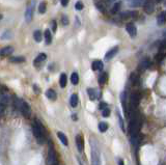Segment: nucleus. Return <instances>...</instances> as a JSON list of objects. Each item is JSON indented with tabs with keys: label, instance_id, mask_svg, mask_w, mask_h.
<instances>
[{
	"label": "nucleus",
	"instance_id": "obj_1",
	"mask_svg": "<svg viewBox=\"0 0 166 165\" xmlns=\"http://www.w3.org/2000/svg\"><path fill=\"white\" fill-rule=\"evenodd\" d=\"M32 132H33L34 137L36 138V140L39 141V143H44L46 140V132H45V128H44L43 124L41 123L40 121L36 119V121L32 123Z\"/></svg>",
	"mask_w": 166,
	"mask_h": 165
},
{
	"label": "nucleus",
	"instance_id": "obj_2",
	"mask_svg": "<svg viewBox=\"0 0 166 165\" xmlns=\"http://www.w3.org/2000/svg\"><path fill=\"white\" fill-rule=\"evenodd\" d=\"M91 144V165H101V156H100V149L95 139H90Z\"/></svg>",
	"mask_w": 166,
	"mask_h": 165
},
{
	"label": "nucleus",
	"instance_id": "obj_3",
	"mask_svg": "<svg viewBox=\"0 0 166 165\" xmlns=\"http://www.w3.org/2000/svg\"><path fill=\"white\" fill-rule=\"evenodd\" d=\"M14 104H15L16 109H18L25 118H29L30 114H31V109H30V106L28 105L26 102H24L23 100L17 98L14 101Z\"/></svg>",
	"mask_w": 166,
	"mask_h": 165
},
{
	"label": "nucleus",
	"instance_id": "obj_4",
	"mask_svg": "<svg viewBox=\"0 0 166 165\" xmlns=\"http://www.w3.org/2000/svg\"><path fill=\"white\" fill-rule=\"evenodd\" d=\"M139 130H140V121L139 118H134L130 121V125H129V133L132 137L138 135Z\"/></svg>",
	"mask_w": 166,
	"mask_h": 165
},
{
	"label": "nucleus",
	"instance_id": "obj_5",
	"mask_svg": "<svg viewBox=\"0 0 166 165\" xmlns=\"http://www.w3.org/2000/svg\"><path fill=\"white\" fill-rule=\"evenodd\" d=\"M33 7H34V0H31L25 10V20L27 23H30L32 21V18H33Z\"/></svg>",
	"mask_w": 166,
	"mask_h": 165
},
{
	"label": "nucleus",
	"instance_id": "obj_6",
	"mask_svg": "<svg viewBox=\"0 0 166 165\" xmlns=\"http://www.w3.org/2000/svg\"><path fill=\"white\" fill-rule=\"evenodd\" d=\"M57 155H56V152L54 149L50 147L49 152H48L47 156V164L48 165H57Z\"/></svg>",
	"mask_w": 166,
	"mask_h": 165
},
{
	"label": "nucleus",
	"instance_id": "obj_7",
	"mask_svg": "<svg viewBox=\"0 0 166 165\" xmlns=\"http://www.w3.org/2000/svg\"><path fill=\"white\" fill-rule=\"evenodd\" d=\"M139 102H140V95L138 92H133L130 97L131 110H134V108H136L139 105Z\"/></svg>",
	"mask_w": 166,
	"mask_h": 165
},
{
	"label": "nucleus",
	"instance_id": "obj_8",
	"mask_svg": "<svg viewBox=\"0 0 166 165\" xmlns=\"http://www.w3.org/2000/svg\"><path fill=\"white\" fill-rule=\"evenodd\" d=\"M143 10L147 15H150L154 13L155 10V4L153 0H145V4H143Z\"/></svg>",
	"mask_w": 166,
	"mask_h": 165
},
{
	"label": "nucleus",
	"instance_id": "obj_9",
	"mask_svg": "<svg viewBox=\"0 0 166 165\" xmlns=\"http://www.w3.org/2000/svg\"><path fill=\"white\" fill-rule=\"evenodd\" d=\"M126 30L129 34H130L131 38H134L136 36L137 34V29H136V26L134 25L133 23H128L126 25Z\"/></svg>",
	"mask_w": 166,
	"mask_h": 165
},
{
	"label": "nucleus",
	"instance_id": "obj_10",
	"mask_svg": "<svg viewBox=\"0 0 166 165\" xmlns=\"http://www.w3.org/2000/svg\"><path fill=\"white\" fill-rule=\"evenodd\" d=\"M76 147H77V149L79 153H82L83 149H84V140H83L82 136L81 135H77L76 136Z\"/></svg>",
	"mask_w": 166,
	"mask_h": 165
},
{
	"label": "nucleus",
	"instance_id": "obj_11",
	"mask_svg": "<svg viewBox=\"0 0 166 165\" xmlns=\"http://www.w3.org/2000/svg\"><path fill=\"white\" fill-rule=\"evenodd\" d=\"M117 52H119V47H113L112 49H110L106 53V55H105V59H106V60L112 59V58L114 57L115 55H116Z\"/></svg>",
	"mask_w": 166,
	"mask_h": 165
},
{
	"label": "nucleus",
	"instance_id": "obj_12",
	"mask_svg": "<svg viewBox=\"0 0 166 165\" xmlns=\"http://www.w3.org/2000/svg\"><path fill=\"white\" fill-rule=\"evenodd\" d=\"M14 52V48L7 46V47H4L2 49H0V56L2 57H5V56H8L10 54H12Z\"/></svg>",
	"mask_w": 166,
	"mask_h": 165
},
{
	"label": "nucleus",
	"instance_id": "obj_13",
	"mask_svg": "<svg viewBox=\"0 0 166 165\" xmlns=\"http://www.w3.org/2000/svg\"><path fill=\"white\" fill-rule=\"evenodd\" d=\"M46 58H47V55H46L45 53H41V54H39L38 57H36V59H34L33 64H34V66H39V64H42V62H43V61H45Z\"/></svg>",
	"mask_w": 166,
	"mask_h": 165
},
{
	"label": "nucleus",
	"instance_id": "obj_14",
	"mask_svg": "<svg viewBox=\"0 0 166 165\" xmlns=\"http://www.w3.org/2000/svg\"><path fill=\"white\" fill-rule=\"evenodd\" d=\"M91 69H93V71L102 70V69H103V62H102L101 60H95V61L93 62V64H91Z\"/></svg>",
	"mask_w": 166,
	"mask_h": 165
},
{
	"label": "nucleus",
	"instance_id": "obj_15",
	"mask_svg": "<svg viewBox=\"0 0 166 165\" xmlns=\"http://www.w3.org/2000/svg\"><path fill=\"white\" fill-rule=\"evenodd\" d=\"M150 59H148V58H145V59L140 62V64H139V70H142V71L146 70V69L150 67Z\"/></svg>",
	"mask_w": 166,
	"mask_h": 165
},
{
	"label": "nucleus",
	"instance_id": "obj_16",
	"mask_svg": "<svg viewBox=\"0 0 166 165\" xmlns=\"http://www.w3.org/2000/svg\"><path fill=\"white\" fill-rule=\"evenodd\" d=\"M10 95L8 94H2L0 95V104L1 105H6L10 102Z\"/></svg>",
	"mask_w": 166,
	"mask_h": 165
},
{
	"label": "nucleus",
	"instance_id": "obj_17",
	"mask_svg": "<svg viewBox=\"0 0 166 165\" xmlns=\"http://www.w3.org/2000/svg\"><path fill=\"white\" fill-rule=\"evenodd\" d=\"M57 137L59 138V140L62 142L63 145H67V144H69V141H67V136H65L64 134L62 133V132H58V133H57Z\"/></svg>",
	"mask_w": 166,
	"mask_h": 165
},
{
	"label": "nucleus",
	"instance_id": "obj_18",
	"mask_svg": "<svg viewBox=\"0 0 166 165\" xmlns=\"http://www.w3.org/2000/svg\"><path fill=\"white\" fill-rule=\"evenodd\" d=\"M46 95H47V98L48 99H50V100H52V101H54V100H56V92H54L53 90H47V92H46Z\"/></svg>",
	"mask_w": 166,
	"mask_h": 165
},
{
	"label": "nucleus",
	"instance_id": "obj_19",
	"mask_svg": "<svg viewBox=\"0 0 166 165\" xmlns=\"http://www.w3.org/2000/svg\"><path fill=\"white\" fill-rule=\"evenodd\" d=\"M78 103H79V99H78V95H72L71 97V106L72 107H77Z\"/></svg>",
	"mask_w": 166,
	"mask_h": 165
},
{
	"label": "nucleus",
	"instance_id": "obj_20",
	"mask_svg": "<svg viewBox=\"0 0 166 165\" xmlns=\"http://www.w3.org/2000/svg\"><path fill=\"white\" fill-rule=\"evenodd\" d=\"M45 40H46V44L49 45L51 44L52 42V36H51V31L49 29H47L45 31Z\"/></svg>",
	"mask_w": 166,
	"mask_h": 165
},
{
	"label": "nucleus",
	"instance_id": "obj_21",
	"mask_svg": "<svg viewBox=\"0 0 166 165\" xmlns=\"http://www.w3.org/2000/svg\"><path fill=\"white\" fill-rule=\"evenodd\" d=\"M67 75H65L64 73H62V75H60V79H59L60 86H62V88H63V87H65V85H67Z\"/></svg>",
	"mask_w": 166,
	"mask_h": 165
},
{
	"label": "nucleus",
	"instance_id": "obj_22",
	"mask_svg": "<svg viewBox=\"0 0 166 165\" xmlns=\"http://www.w3.org/2000/svg\"><path fill=\"white\" fill-rule=\"evenodd\" d=\"M157 23H158L159 25H163V24L165 23V12H162L158 16V18H157Z\"/></svg>",
	"mask_w": 166,
	"mask_h": 165
},
{
	"label": "nucleus",
	"instance_id": "obj_23",
	"mask_svg": "<svg viewBox=\"0 0 166 165\" xmlns=\"http://www.w3.org/2000/svg\"><path fill=\"white\" fill-rule=\"evenodd\" d=\"M71 82L72 84H74V85H76V84H78V82H79V76H78L77 73H73L71 76Z\"/></svg>",
	"mask_w": 166,
	"mask_h": 165
},
{
	"label": "nucleus",
	"instance_id": "obj_24",
	"mask_svg": "<svg viewBox=\"0 0 166 165\" xmlns=\"http://www.w3.org/2000/svg\"><path fill=\"white\" fill-rule=\"evenodd\" d=\"M42 32L40 31V30H36V31L33 32V38H34V40H36V42H38V43H40L41 41H42Z\"/></svg>",
	"mask_w": 166,
	"mask_h": 165
},
{
	"label": "nucleus",
	"instance_id": "obj_25",
	"mask_svg": "<svg viewBox=\"0 0 166 165\" xmlns=\"http://www.w3.org/2000/svg\"><path fill=\"white\" fill-rule=\"evenodd\" d=\"M10 60V62H14V64H20V62L25 61V58L22 57V56H19V57H12Z\"/></svg>",
	"mask_w": 166,
	"mask_h": 165
},
{
	"label": "nucleus",
	"instance_id": "obj_26",
	"mask_svg": "<svg viewBox=\"0 0 166 165\" xmlns=\"http://www.w3.org/2000/svg\"><path fill=\"white\" fill-rule=\"evenodd\" d=\"M142 4V0H131L130 2V5L132 7H138Z\"/></svg>",
	"mask_w": 166,
	"mask_h": 165
},
{
	"label": "nucleus",
	"instance_id": "obj_27",
	"mask_svg": "<svg viewBox=\"0 0 166 165\" xmlns=\"http://www.w3.org/2000/svg\"><path fill=\"white\" fill-rule=\"evenodd\" d=\"M46 10H47V4H46V2H41L40 6H39V13H40V14H44V13H46Z\"/></svg>",
	"mask_w": 166,
	"mask_h": 165
},
{
	"label": "nucleus",
	"instance_id": "obj_28",
	"mask_svg": "<svg viewBox=\"0 0 166 165\" xmlns=\"http://www.w3.org/2000/svg\"><path fill=\"white\" fill-rule=\"evenodd\" d=\"M107 78H108V76H107L106 73H103L102 75H100L99 77V83L100 84H105L107 81Z\"/></svg>",
	"mask_w": 166,
	"mask_h": 165
},
{
	"label": "nucleus",
	"instance_id": "obj_29",
	"mask_svg": "<svg viewBox=\"0 0 166 165\" xmlns=\"http://www.w3.org/2000/svg\"><path fill=\"white\" fill-rule=\"evenodd\" d=\"M121 5H122L121 2H117V3H115L114 5H113V7L111 8V13H112V14H116V13L119 10V8H121Z\"/></svg>",
	"mask_w": 166,
	"mask_h": 165
},
{
	"label": "nucleus",
	"instance_id": "obj_30",
	"mask_svg": "<svg viewBox=\"0 0 166 165\" xmlns=\"http://www.w3.org/2000/svg\"><path fill=\"white\" fill-rule=\"evenodd\" d=\"M107 129H108V125H107L106 123L102 121V123L99 124V130H100V132H106Z\"/></svg>",
	"mask_w": 166,
	"mask_h": 165
},
{
	"label": "nucleus",
	"instance_id": "obj_31",
	"mask_svg": "<svg viewBox=\"0 0 166 165\" xmlns=\"http://www.w3.org/2000/svg\"><path fill=\"white\" fill-rule=\"evenodd\" d=\"M87 92H88V95H89V99L90 100H95L96 98H97V95H96V90H91V88H88L87 90Z\"/></svg>",
	"mask_w": 166,
	"mask_h": 165
},
{
	"label": "nucleus",
	"instance_id": "obj_32",
	"mask_svg": "<svg viewBox=\"0 0 166 165\" xmlns=\"http://www.w3.org/2000/svg\"><path fill=\"white\" fill-rule=\"evenodd\" d=\"M131 80H132V82L133 83H138V81H139V78H138V76L136 75V74H132L131 75Z\"/></svg>",
	"mask_w": 166,
	"mask_h": 165
},
{
	"label": "nucleus",
	"instance_id": "obj_33",
	"mask_svg": "<svg viewBox=\"0 0 166 165\" xmlns=\"http://www.w3.org/2000/svg\"><path fill=\"white\" fill-rule=\"evenodd\" d=\"M109 114H110V109H109L108 107L102 110V115H103L104 118H107V116H109Z\"/></svg>",
	"mask_w": 166,
	"mask_h": 165
},
{
	"label": "nucleus",
	"instance_id": "obj_34",
	"mask_svg": "<svg viewBox=\"0 0 166 165\" xmlns=\"http://www.w3.org/2000/svg\"><path fill=\"white\" fill-rule=\"evenodd\" d=\"M75 8L77 10H81L82 8H83V3L81 1H78V2H76V4H75Z\"/></svg>",
	"mask_w": 166,
	"mask_h": 165
},
{
	"label": "nucleus",
	"instance_id": "obj_35",
	"mask_svg": "<svg viewBox=\"0 0 166 165\" xmlns=\"http://www.w3.org/2000/svg\"><path fill=\"white\" fill-rule=\"evenodd\" d=\"M117 116H119V126H121V128H122V130L123 131H124V123H123V119H122L121 118V114L117 112Z\"/></svg>",
	"mask_w": 166,
	"mask_h": 165
},
{
	"label": "nucleus",
	"instance_id": "obj_36",
	"mask_svg": "<svg viewBox=\"0 0 166 165\" xmlns=\"http://www.w3.org/2000/svg\"><path fill=\"white\" fill-rule=\"evenodd\" d=\"M62 24H63V25H67V24H69V19H67V17L65 16V15H63V16H62Z\"/></svg>",
	"mask_w": 166,
	"mask_h": 165
},
{
	"label": "nucleus",
	"instance_id": "obj_37",
	"mask_svg": "<svg viewBox=\"0 0 166 165\" xmlns=\"http://www.w3.org/2000/svg\"><path fill=\"white\" fill-rule=\"evenodd\" d=\"M156 58H157V60H162L163 58H164V54H163V53H159L158 55L156 56Z\"/></svg>",
	"mask_w": 166,
	"mask_h": 165
},
{
	"label": "nucleus",
	"instance_id": "obj_38",
	"mask_svg": "<svg viewBox=\"0 0 166 165\" xmlns=\"http://www.w3.org/2000/svg\"><path fill=\"white\" fill-rule=\"evenodd\" d=\"M97 6H98V10H101V12H104V5H103V4L98 3V4H97Z\"/></svg>",
	"mask_w": 166,
	"mask_h": 165
},
{
	"label": "nucleus",
	"instance_id": "obj_39",
	"mask_svg": "<svg viewBox=\"0 0 166 165\" xmlns=\"http://www.w3.org/2000/svg\"><path fill=\"white\" fill-rule=\"evenodd\" d=\"M60 3H62V6H67V3H69V0H60Z\"/></svg>",
	"mask_w": 166,
	"mask_h": 165
},
{
	"label": "nucleus",
	"instance_id": "obj_40",
	"mask_svg": "<svg viewBox=\"0 0 166 165\" xmlns=\"http://www.w3.org/2000/svg\"><path fill=\"white\" fill-rule=\"evenodd\" d=\"M105 108H107V104H105V103H102V104H100V109H105Z\"/></svg>",
	"mask_w": 166,
	"mask_h": 165
},
{
	"label": "nucleus",
	"instance_id": "obj_41",
	"mask_svg": "<svg viewBox=\"0 0 166 165\" xmlns=\"http://www.w3.org/2000/svg\"><path fill=\"white\" fill-rule=\"evenodd\" d=\"M52 25H53V31H55L56 30V21L55 20L52 21Z\"/></svg>",
	"mask_w": 166,
	"mask_h": 165
},
{
	"label": "nucleus",
	"instance_id": "obj_42",
	"mask_svg": "<svg viewBox=\"0 0 166 165\" xmlns=\"http://www.w3.org/2000/svg\"><path fill=\"white\" fill-rule=\"evenodd\" d=\"M119 165H124V163H123V161H122V160H119Z\"/></svg>",
	"mask_w": 166,
	"mask_h": 165
},
{
	"label": "nucleus",
	"instance_id": "obj_43",
	"mask_svg": "<svg viewBox=\"0 0 166 165\" xmlns=\"http://www.w3.org/2000/svg\"><path fill=\"white\" fill-rule=\"evenodd\" d=\"M73 119L75 121V119H77V116H75V115H73Z\"/></svg>",
	"mask_w": 166,
	"mask_h": 165
}]
</instances>
